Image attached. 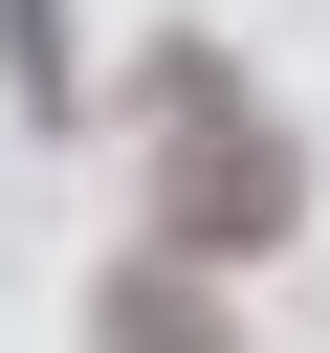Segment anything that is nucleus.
Instances as JSON below:
<instances>
[{
  "label": "nucleus",
  "instance_id": "1",
  "mask_svg": "<svg viewBox=\"0 0 330 353\" xmlns=\"http://www.w3.org/2000/svg\"><path fill=\"white\" fill-rule=\"evenodd\" d=\"M154 132H176V176H154V243H176V265H264V243L308 221V154L242 110L220 44H154Z\"/></svg>",
  "mask_w": 330,
  "mask_h": 353
},
{
  "label": "nucleus",
  "instance_id": "2",
  "mask_svg": "<svg viewBox=\"0 0 330 353\" xmlns=\"http://www.w3.org/2000/svg\"><path fill=\"white\" fill-rule=\"evenodd\" d=\"M110 353H220V309H198V287H154V265H132V287H110Z\"/></svg>",
  "mask_w": 330,
  "mask_h": 353
},
{
  "label": "nucleus",
  "instance_id": "3",
  "mask_svg": "<svg viewBox=\"0 0 330 353\" xmlns=\"http://www.w3.org/2000/svg\"><path fill=\"white\" fill-rule=\"evenodd\" d=\"M0 66H22V110H66L88 66H66V0H0Z\"/></svg>",
  "mask_w": 330,
  "mask_h": 353
}]
</instances>
